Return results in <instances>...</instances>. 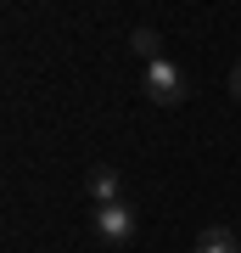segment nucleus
<instances>
[{"label": "nucleus", "instance_id": "1", "mask_svg": "<svg viewBox=\"0 0 241 253\" xmlns=\"http://www.w3.org/2000/svg\"><path fill=\"white\" fill-rule=\"evenodd\" d=\"M140 90H146V101H157V107H179V101L191 96V79H185L179 62L157 56V62H146V73H140Z\"/></svg>", "mask_w": 241, "mask_h": 253}, {"label": "nucleus", "instance_id": "2", "mask_svg": "<svg viewBox=\"0 0 241 253\" xmlns=\"http://www.w3.org/2000/svg\"><path fill=\"white\" fill-rule=\"evenodd\" d=\"M96 236L101 242H135V208L129 203H107V208H96Z\"/></svg>", "mask_w": 241, "mask_h": 253}, {"label": "nucleus", "instance_id": "3", "mask_svg": "<svg viewBox=\"0 0 241 253\" xmlns=\"http://www.w3.org/2000/svg\"><path fill=\"white\" fill-rule=\"evenodd\" d=\"M84 191L96 197V208H107V203H124V180H118V169H107V163H96V169H90Z\"/></svg>", "mask_w": 241, "mask_h": 253}, {"label": "nucleus", "instance_id": "4", "mask_svg": "<svg viewBox=\"0 0 241 253\" xmlns=\"http://www.w3.org/2000/svg\"><path fill=\"white\" fill-rule=\"evenodd\" d=\"M191 253H241V242H236L230 225H207V231L197 236V248H191Z\"/></svg>", "mask_w": 241, "mask_h": 253}, {"label": "nucleus", "instance_id": "5", "mask_svg": "<svg viewBox=\"0 0 241 253\" xmlns=\"http://www.w3.org/2000/svg\"><path fill=\"white\" fill-rule=\"evenodd\" d=\"M129 51H135V56H146V62H157V56H169V51L157 45V34H152V28H135V34H129Z\"/></svg>", "mask_w": 241, "mask_h": 253}, {"label": "nucleus", "instance_id": "6", "mask_svg": "<svg viewBox=\"0 0 241 253\" xmlns=\"http://www.w3.org/2000/svg\"><path fill=\"white\" fill-rule=\"evenodd\" d=\"M230 96H236V101H241V62H236V68H230Z\"/></svg>", "mask_w": 241, "mask_h": 253}]
</instances>
